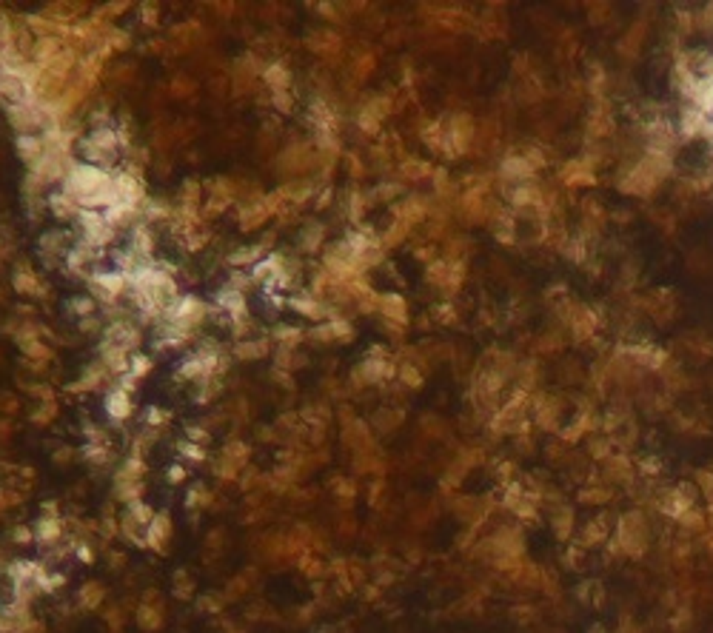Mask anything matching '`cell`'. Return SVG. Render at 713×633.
<instances>
[{
    "label": "cell",
    "mask_w": 713,
    "mask_h": 633,
    "mask_svg": "<svg viewBox=\"0 0 713 633\" xmlns=\"http://www.w3.org/2000/svg\"><path fill=\"white\" fill-rule=\"evenodd\" d=\"M69 457H71V448H66V451H57V459H60V462H66Z\"/></svg>",
    "instance_id": "54"
},
{
    "label": "cell",
    "mask_w": 713,
    "mask_h": 633,
    "mask_svg": "<svg viewBox=\"0 0 713 633\" xmlns=\"http://www.w3.org/2000/svg\"><path fill=\"white\" fill-rule=\"evenodd\" d=\"M152 371V357H143V354H132V371L129 374H134V377L140 380L143 374H149Z\"/></svg>",
    "instance_id": "41"
},
{
    "label": "cell",
    "mask_w": 713,
    "mask_h": 633,
    "mask_svg": "<svg viewBox=\"0 0 713 633\" xmlns=\"http://www.w3.org/2000/svg\"><path fill=\"white\" fill-rule=\"evenodd\" d=\"M562 254L568 257V260H574L577 266H582V263L588 260V248H585V240H565V246H562Z\"/></svg>",
    "instance_id": "35"
},
{
    "label": "cell",
    "mask_w": 713,
    "mask_h": 633,
    "mask_svg": "<svg viewBox=\"0 0 713 633\" xmlns=\"http://www.w3.org/2000/svg\"><path fill=\"white\" fill-rule=\"evenodd\" d=\"M100 342H106V345H117V348H123V351H134L137 345H140V331L134 325H129L126 320H117V322H111L106 331H103V340Z\"/></svg>",
    "instance_id": "10"
},
{
    "label": "cell",
    "mask_w": 713,
    "mask_h": 633,
    "mask_svg": "<svg viewBox=\"0 0 713 633\" xmlns=\"http://www.w3.org/2000/svg\"><path fill=\"white\" fill-rule=\"evenodd\" d=\"M165 477H169V482H172V485H180V482L186 479V468L172 465V468H169V474H165Z\"/></svg>",
    "instance_id": "51"
},
{
    "label": "cell",
    "mask_w": 713,
    "mask_h": 633,
    "mask_svg": "<svg viewBox=\"0 0 713 633\" xmlns=\"http://www.w3.org/2000/svg\"><path fill=\"white\" fill-rule=\"evenodd\" d=\"M645 32H648L645 20L633 23V26L625 32V37L620 40V46H616V52H620L622 57H636V55H639V49H642V43H645Z\"/></svg>",
    "instance_id": "20"
},
{
    "label": "cell",
    "mask_w": 713,
    "mask_h": 633,
    "mask_svg": "<svg viewBox=\"0 0 713 633\" xmlns=\"http://www.w3.org/2000/svg\"><path fill=\"white\" fill-rule=\"evenodd\" d=\"M269 354V342L266 340H243L234 345V357L237 360H260Z\"/></svg>",
    "instance_id": "26"
},
{
    "label": "cell",
    "mask_w": 713,
    "mask_h": 633,
    "mask_svg": "<svg viewBox=\"0 0 713 633\" xmlns=\"http://www.w3.org/2000/svg\"><path fill=\"white\" fill-rule=\"evenodd\" d=\"M671 166H674L671 154L648 149L645 157H642L639 163H633V166L625 172V177L620 180V192L628 194V197H648L659 189L662 180L671 174Z\"/></svg>",
    "instance_id": "1"
},
{
    "label": "cell",
    "mask_w": 713,
    "mask_h": 633,
    "mask_svg": "<svg viewBox=\"0 0 713 633\" xmlns=\"http://www.w3.org/2000/svg\"><path fill=\"white\" fill-rule=\"evenodd\" d=\"M208 314V309H206V302H200L197 297H177L169 309H165V314H163V320L165 322H174V325H180V328H186V331H192V328L203 320Z\"/></svg>",
    "instance_id": "3"
},
{
    "label": "cell",
    "mask_w": 713,
    "mask_h": 633,
    "mask_svg": "<svg viewBox=\"0 0 713 633\" xmlns=\"http://www.w3.org/2000/svg\"><path fill=\"white\" fill-rule=\"evenodd\" d=\"M588 91H590L593 98H602L605 91H608V75H605V68H602V66H597V63L590 66V75H588Z\"/></svg>",
    "instance_id": "30"
},
{
    "label": "cell",
    "mask_w": 713,
    "mask_h": 633,
    "mask_svg": "<svg viewBox=\"0 0 713 633\" xmlns=\"http://www.w3.org/2000/svg\"><path fill=\"white\" fill-rule=\"evenodd\" d=\"M80 328H83V331H98V328H100V320H98V314H94V317H86V320L80 322Z\"/></svg>",
    "instance_id": "52"
},
{
    "label": "cell",
    "mask_w": 713,
    "mask_h": 633,
    "mask_svg": "<svg viewBox=\"0 0 713 633\" xmlns=\"http://www.w3.org/2000/svg\"><path fill=\"white\" fill-rule=\"evenodd\" d=\"M402 172H406V177H411V180H419V177H428L431 166H425V163H419V160H408L406 166H402Z\"/></svg>",
    "instance_id": "40"
},
{
    "label": "cell",
    "mask_w": 713,
    "mask_h": 633,
    "mask_svg": "<svg viewBox=\"0 0 713 633\" xmlns=\"http://www.w3.org/2000/svg\"><path fill=\"white\" fill-rule=\"evenodd\" d=\"M699 29L702 32H713V3L705 6V12L699 15Z\"/></svg>",
    "instance_id": "46"
},
{
    "label": "cell",
    "mask_w": 713,
    "mask_h": 633,
    "mask_svg": "<svg viewBox=\"0 0 713 633\" xmlns=\"http://www.w3.org/2000/svg\"><path fill=\"white\" fill-rule=\"evenodd\" d=\"M582 551H585V548H570V551L565 553L568 568H579V565H582Z\"/></svg>",
    "instance_id": "48"
},
{
    "label": "cell",
    "mask_w": 713,
    "mask_h": 633,
    "mask_svg": "<svg viewBox=\"0 0 713 633\" xmlns=\"http://www.w3.org/2000/svg\"><path fill=\"white\" fill-rule=\"evenodd\" d=\"M49 416H55V403H52V400H46V403H43V408H40L32 419H35V422H46Z\"/></svg>",
    "instance_id": "50"
},
{
    "label": "cell",
    "mask_w": 713,
    "mask_h": 633,
    "mask_svg": "<svg viewBox=\"0 0 713 633\" xmlns=\"http://www.w3.org/2000/svg\"><path fill=\"white\" fill-rule=\"evenodd\" d=\"M46 205L52 208L55 220H63V223H69V220H78V214H80L78 203L71 200L66 192H52V194H49V200H46Z\"/></svg>",
    "instance_id": "19"
},
{
    "label": "cell",
    "mask_w": 713,
    "mask_h": 633,
    "mask_svg": "<svg viewBox=\"0 0 713 633\" xmlns=\"http://www.w3.org/2000/svg\"><path fill=\"white\" fill-rule=\"evenodd\" d=\"M611 134H613V117H611L608 103L602 100L597 109L590 111V117H588V137H590V140H605V137H611Z\"/></svg>",
    "instance_id": "14"
},
{
    "label": "cell",
    "mask_w": 713,
    "mask_h": 633,
    "mask_svg": "<svg viewBox=\"0 0 713 633\" xmlns=\"http://www.w3.org/2000/svg\"><path fill=\"white\" fill-rule=\"evenodd\" d=\"M274 337H277L280 348H294L303 340V331H300V328H294V325H277Z\"/></svg>",
    "instance_id": "33"
},
{
    "label": "cell",
    "mask_w": 713,
    "mask_h": 633,
    "mask_svg": "<svg viewBox=\"0 0 713 633\" xmlns=\"http://www.w3.org/2000/svg\"><path fill=\"white\" fill-rule=\"evenodd\" d=\"M78 599H80V605L86 607V611H91V607H98L103 602V588L98 582H86L80 588V594H78Z\"/></svg>",
    "instance_id": "31"
},
{
    "label": "cell",
    "mask_w": 713,
    "mask_h": 633,
    "mask_svg": "<svg viewBox=\"0 0 713 633\" xmlns=\"http://www.w3.org/2000/svg\"><path fill=\"white\" fill-rule=\"evenodd\" d=\"M172 536V520L169 513H154L152 525L146 528V545H152L154 551H165V542Z\"/></svg>",
    "instance_id": "17"
},
{
    "label": "cell",
    "mask_w": 713,
    "mask_h": 633,
    "mask_svg": "<svg viewBox=\"0 0 713 633\" xmlns=\"http://www.w3.org/2000/svg\"><path fill=\"white\" fill-rule=\"evenodd\" d=\"M132 394H126L123 388H114L109 396H106V414L111 419H126L132 414Z\"/></svg>",
    "instance_id": "23"
},
{
    "label": "cell",
    "mask_w": 713,
    "mask_h": 633,
    "mask_svg": "<svg viewBox=\"0 0 713 633\" xmlns=\"http://www.w3.org/2000/svg\"><path fill=\"white\" fill-rule=\"evenodd\" d=\"M274 106H277L280 111H291V95H289V91H277V95H274Z\"/></svg>",
    "instance_id": "49"
},
{
    "label": "cell",
    "mask_w": 713,
    "mask_h": 633,
    "mask_svg": "<svg viewBox=\"0 0 713 633\" xmlns=\"http://www.w3.org/2000/svg\"><path fill=\"white\" fill-rule=\"evenodd\" d=\"M12 536H15V542H17V545H26V542H32V539H35V531H32V528H26V525H20V528H15V533H12Z\"/></svg>",
    "instance_id": "44"
},
{
    "label": "cell",
    "mask_w": 713,
    "mask_h": 633,
    "mask_svg": "<svg viewBox=\"0 0 713 633\" xmlns=\"http://www.w3.org/2000/svg\"><path fill=\"white\" fill-rule=\"evenodd\" d=\"M616 451H613V442H611V437H597V434H590V439H588V457L590 459H599V462H605V459H611Z\"/></svg>",
    "instance_id": "29"
},
{
    "label": "cell",
    "mask_w": 713,
    "mask_h": 633,
    "mask_svg": "<svg viewBox=\"0 0 713 633\" xmlns=\"http://www.w3.org/2000/svg\"><path fill=\"white\" fill-rule=\"evenodd\" d=\"M129 517H132L140 528H149V525H152V520H154V511H152L146 502H143V499H137V502H132V505H129Z\"/></svg>",
    "instance_id": "32"
},
{
    "label": "cell",
    "mask_w": 713,
    "mask_h": 633,
    "mask_svg": "<svg viewBox=\"0 0 713 633\" xmlns=\"http://www.w3.org/2000/svg\"><path fill=\"white\" fill-rule=\"evenodd\" d=\"M17 154L29 163V169H35L46 157V146L37 134H17Z\"/></svg>",
    "instance_id": "18"
},
{
    "label": "cell",
    "mask_w": 713,
    "mask_h": 633,
    "mask_svg": "<svg viewBox=\"0 0 713 633\" xmlns=\"http://www.w3.org/2000/svg\"><path fill=\"white\" fill-rule=\"evenodd\" d=\"M616 548H620L622 556L639 559L642 553L648 551V522H645V513L639 511H628L616 520Z\"/></svg>",
    "instance_id": "2"
},
{
    "label": "cell",
    "mask_w": 713,
    "mask_h": 633,
    "mask_svg": "<svg viewBox=\"0 0 713 633\" xmlns=\"http://www.w3.org/2000/svg\"><path fill=\"white\" fill-rule=\"evenodd\" d=\"M300 240H303V248H305V251H314V248L323 243V226H320V223H308V226L303 228V234H300Z\"/></svg>",
    "instance_id": "34"
},
{
    "label": "cell",
    "mask_w": 713,
    "mask_h": 633,
    "mask_svg": "<svg viewBox=\"0 0 713 633\" xmlns=\"http://www.w3.org/2000/svg\"><path fill=\"white\" fill-rule=\"evenodd\" d=\"M551 528H554V533L562 539V542H570V536H574V531H577L574 508L565 505V502H557L554 511H551Z\"/></svg>",
    "instance_id": "12"
},
{
    "label": "cell",
    "mask_w": 713,
    "mask_h": 633,
    "mask_svg": "<svg viewBox=\"0 0 713 633\" xmlns=\"http://www.w3.org/2000/svg\"><path fill=\"white\" fill-rule=\"evenodd\" d=\"M188 437L197 439V442H206V431H200V428H188Z\"/></svg>",
    "instance_id": "53"
},
{
    "label": "cell",
    "mask_w": 713,
    "mask_h": 633,
    "mask_svg": "<svg viewBox=\"0 0 713 633\" xmlns=\"http://www.w3.org/2000/svg\"><path fill=\"white\" fill-rule=\"evenodd\" d=\"M659 468H662V462H659L656 457H645V459H639V474H645V477H656V474H659Z\"/></svg>",
    "instance_id": "43"
},
{
    "label": "cell",
    "mask_w": 713,
    "mask_h": 633,
    "mask_svg": "<svg viewBox=\"0 0 713 633\" xmlns=\"http://www.w3.org/2000/svg\"><path fill=\"white\" fill-rule=\"evenodd\" d=\"M377 311H383V317L388 322H397V325L408 322V306H406V300H402L399 294H383L377 300Z\"/></svg>",
    "instance_id": "16"
},
{
    "label": "cell",
    "mask_w": 713,
    "mask_h": 633,
    "mask_svg": "<svg viewBox=\"0 0 713 633\" xmlns=\"http://www.w3.org/2000/svg\"><path fill=\"white\" fill-rule=\"evenodd\" d=\"M531 411H534V425H539L542 431H562V411H565V403L559 396H534L531 403Z\"/></svg>",
    "instance_id": "4"
},
{
    "label": "cell",
    "mask_w": 713,
    "mask_h": 633,
    "mask_svg": "<svg viewBox=\"0 0 713 633\" xmlns=\"http://www.w3.org/2000/svg\"><path fill=\"white\" fill-rule=\"evenodd\" d=\"M399 380L406 383L408 388H419V385H422V374H419L414 365H402V368H399Z\"/></svg>",
    "instance_id": "39"
},
{
    "label": "cell",
    "mask_w": 713,
    "mask_h": 633,
    "mask_svg": "<svg viewBox=\"0 0 713 633\" xmlns=\"http://www.w3.org/2000/svg\"><path fill=\"white\" fill-rule=\"evenodd\" d=\"M263 83H269V89L277 95V91H289L291 75H289V68H285L282 63H269L266 72H263Z\"/></svg>",
    "instance_id": "24"
},
{
    "label": "cell",
    "mask_w": 713,
    "mask_h": 633,
    "mask_svg": "<svg viewBox=\"0 0 713 633\" xmlns=\"http://www.w3.org/2000/svg\"><path fill=\"white\" fill-rule=\"evenodd\" d=\"M499 174H503V180H508L514 185H522V183H531V177L536 172H534L531 163L525 160V154H508L503 160V166H499Z\"/></svg>",
    "instance_id": "11"
},
{
    "label": "cell",
    "mask_w": 713,
    "mask_h": 633,
    "mask_svg": "<svg viewBox=\"0 0 713 633\" xmlns=\"http://www.w3.org/2000/svg\"><path fill=\"white\" fill-rule=\"evenodd\" d=\"M636 474H639L636 465H633L625 454H620V451H616L611 459L602 462V479H605L608 485H611V482H613V485H631V482L636 479Z\"/></svg>",
    "instance_id": "7"
},
{
    "label": "cell",
    "mask_w": 713,
    "mask_h": 633,
    "mask_svg": "<svg viewBox=\"0 0 713 633\" xmlns=\"http://www.w3.org/2000/svg\"><path fill=\"white\" fill-rule=\"evenodd\" d=\"M577 499H579L582 505H608V502L613 499V488H611L605 479L599 482V477L593 474V477L588 479V485L577 494Z\"/></svg>",
    "instance_id": "15"
},
{
    "label": "cell",
    "mask_w": 713,
    "mask_h": 633,
    "mask_svg": "<svg viewBox=\"0 0 713 633\" xmlns=\"http://www.w3.org/2000/svg\"><path fill=\"white\" fill-rule=\"evenodd\" d=\"M214 306H217V311H226V314L231 317V322L249 317L246 294L237 291V288H231V286H226V288H220L217 294H214Z\"/></svg>",
    "instance_id": "9"
},
{
    "label": "cell",
    "mask_w": 713,
    "mask_h": 633,
    "mask_svg": "<svg viewBox=\"0 0 713 633\" xmlns=\"http://www.w3.org/2000/svg\"><path fill=\"white\" fill-rule=\"evenodd\" d=\"M146 419H149V425H154V428H160V425H165V419H169V414H163L160 408H149V414H146Z\"/></svg>",
    "instance_id": "47"
},
{
    "label": "cell",
    "mask_w": 713,
    "mask_h": 633,
    "mask_svg": "<svg viewBox=\"0 0 713 633\" xmlns=\"http://www.w3.org/2000/svg\"><path fill=\"white\" fill-rule=\"evenodd\" d=\"M69 309L75 311L78 317H94L98 314V302H94L91 297H75V300H69Z\"/></svg>",
    "instance_id": "36"
},
{
    "label": "cell",
    "mask_w": 713,
    "mask_h": 633,
    "mask_svg": "<svg viewBox=\"0 0 713 633\" xmlns=\"http://www.w3.org/2000/svg\"><path fill=\"white\" fill-rule=\"evenodd\" d=\"M559 348H562V337H557V334H542L536 342L539 354H551V351H559Z\"/></svg>",
    "instance_id": "38"
},
{
    "label": "cell",
    "mask_w": 713,
    "mask_h": 633,
    "mask_svg": "<svg viewBox=\"0 0 713 633\" xmlns=\"http://www.w3.org/2000/svg\"><path fill=\"white\" fill-rule=\"evenodd\" d=\"M129 251L134 254V257H140V260H149V254L154 251V237H152V231L143 226V223H137L134 228H132V243H129Z\"/></svg>",
    "instance_id": "21"
},
{
    "label": "cell",
    "mask_w": 713,
    "mask_h": 633,
    "mask_svg": "<svg viewBox=\"0 0 713 633\" xmlns=\"http://www.w3.org/2000/svg\"><path fill=\"white\" fill-rule=\"evenodd\" d=\"M434 320L437 322H454L457 314H454V309H451V306H440V309H434Z\"/></svg>",
    "instance_id": "45"
},
{
    "label": "cell",
    "mask_w": 713,
    "mask_h": 633,
    "mask_svg": "<svg viewBox=\"0 0 713 633\" xmlns=\"http://www.w3.org/2000/svg\"><path fill=\"white\" fill-rule=\"evenodd\" d=\"M611 520H608V513H599V517H590L585 525H582V531H579V548H599V545H608L611 542Z\"/></svg>",
    "instance_id": "6"
},
{
    "label": "cell",
    "mask_w": 713,
    "mask_h": 633,
    "mask_svg": "<svg viewBox=\"0 0 713 633\" xmlns=\"http://www.w3.org/2000/svg\"><path fill=\"white\" fill-rule=\"evenodd\" d=\"M448 129V143H451V152H468V146L473 143V137H477V129H473V120L468 114H457L451 117V123L445 126Z\"/></svg>",
    "instance_id": "8"
},
{
    "label": "cell",
    "mask_w": 713,
    "mask_h": 633,
    "mask_svg": "<svg viewBox=\"0 0 713 633\" xmlns=\"http://www.w3.org/2000/svg\"><path fill=\"white\" fill-rule=\"evenodd\" d=\"M289 306H291L297 314H303V317H312V320H323V317H325V309L320 306V302H317L312 294L291 297V300H289Z\"/></svg>",
    "instance_id": "25"
},
{
    "label": "cell",
    "mask_w": 713,
    "mask_h": 633,
    "mask_svg": "<svg viewBox=\"0 0 713 633\" xmlns=\"http://www.w3.org/2000/svg\"><path fill=\"white\" fill-rule=\"evenodd\" d=\"M180 454L188 457V459H195V462H203V459H206V451L200 448L197 442H183V445H180Z\"/></svg>",
    "instance_id": "42"
},
{
    "label": "cell",
    "mask_w": 713,
    "mask_h": 633,
    "mask_svg": "<svg viewBox=\"0 0 713 633\" xmlns=\"http://www.w3.org/2000/svg\"><path fill=\"white\" fill-rule=\"evenodd\" d=\"M263 251H266V246H263V243L246 246V248H240V251H234V254L228 257V263H231L234 268H243V266H257V263H260V257H263Z\"/></svg>",
    "instance_id": "27"
},
{
    "label": "cell",
    "mask_w": 713,
    "mask_h": 633,
    "mask_svg": "<svg viewBox=\"0 0 713 633\" xmlns=\"http://www.w3.org/2000/svg\"><path fill=\"white\" fill-rule=\"evenodd\" d=\"M559 180L568 189H588V185L597 183V169H593L585 157H577L559 169Z\"/></svg>",
    "instance_id": "5"
},
{
    "label": "cell",
    "mask_w": 713,
    "mask_h": 633,
    "mask_svg": "<svg viewBox=\"0 0 713 633\" xmlns=\"http://www.w3.org/2000/svg\"><path fill=\"white\" fill-rule=\"evenodd\" d=\"M35 539L43 545H55L63 539V522L57 517H40L35 525Z\"/></svg>",
    "instance_id": "22"
},
{
    "label": "cell",
    "mask_w": 713,
    "mask_h": 633,
    "mask_svg": "<svg viewBox=\"0 0 713 633\" xmlns=\"http://www.w3.org/2000/svg\"><path fill=\"white\" fill-rule=\"evenodd\" d=\"M137 622L143 627H149V630H157L160 627V611H157V607H152V605H143L140 614H137Z\"/></svg>",
    "instance_id": "37"
},
{
    "label": "cell",
    "mask_w": 713,
    "mask_h": 633,
    "mask_svg": "<svg viewBox=\"0 0 713 633\" xmlns=\"http://www.w3.org/2000/svg\"><path fill=\"white\" fill-rule=\"evenodd\" d=\"M12 286H15V291H20V294H43V291H40L43 286L37 283V277H35L26 266H20V268L15 271Z\"/></svg>",
    "instance_id": "28"
},
{
    "label": "cell",
    "mask_w": 713,
    "mask_h": 633,
    "mask_svg": "<svg viewBox=\"0 0 713 633\" xmlns=\"http://www.w3.org/2000/svg\"><path fill=\"white\" fill-rule=\"evenodd\" d=\"M707 123H710V117L699 106H687V109H682V117H679V134L682 137H702Z\"/></svg>",
    "instance_id": "13"
}]
</instances>
